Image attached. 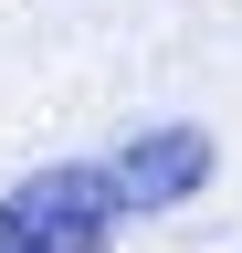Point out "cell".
<instances>
[{
	"label": "cell",
	"instance_id": "7a4b0ae2",
	"mask_svg": "<svg viewBox=\"0 0 242 253\" xmlns=\"http://www.w3.org/2000/svg\"><path fill=\"white\" fill-rule=\"evenodd\" d=\"M210 158H221L210 126H179V116H169V126H137L105 169H116V190H127V211H179V201L210 179Z\"/></svg>",
	"mask_w": 242,
	"mask_h": 253
},
{
	"label": "cell",
	"instance_id": "6da1fadb",
	"mask_svg": "<svg viewBox=\"0 0 242 253\" xmlns=\"http://www.w3.org/2000/svg\"><path fill=\"white\" fill-rule=\"evenodd\" d=\"M127 190L105 158H53V169L0 190V253H116Z\"/></svg>",
	"mask_w": 242,
	"mask_h": 253
}]
</instances>
